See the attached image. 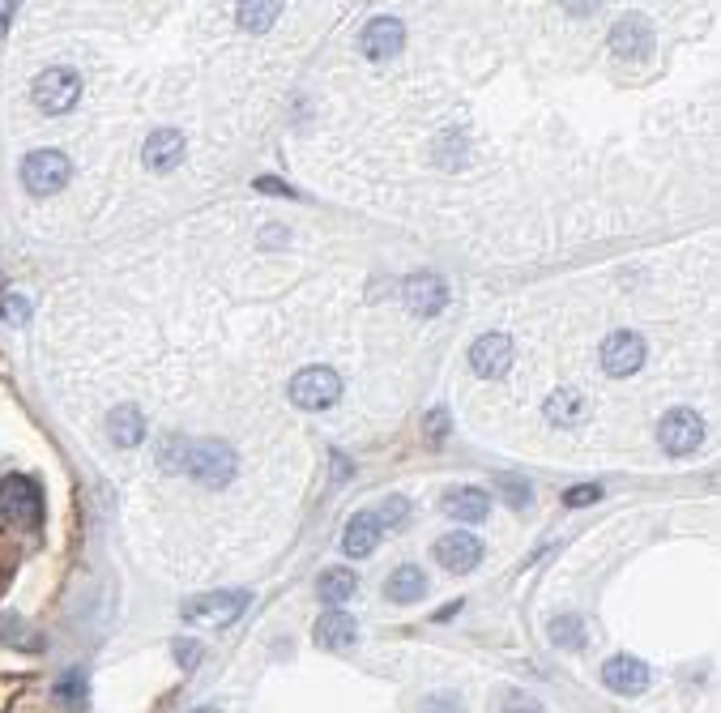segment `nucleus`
<instances>
[{
  "instance_id": "obj_3",
  "label": "nucleus",
  "mask_w": 721,
  "mask_h": 713,
  "mask_svg": "<svg viewBox=\"0 0 721 713\" xmlns=\"http://www.w3.org/2000/svg\"><path fill=\"white\" fill-rule=\"evenodd\" d=\"M73 176V163L60 150H30L22 158V184L30 197H52Z\"/></svg>"
},
{
  "instance_id": "obj_33",
  "label": "nucleus",
  "mask_w": 721,
  "mask_h": 713,
  "mask_svg": "<svg viewBox=\"0 0 721 713\" xmlns=\"http://www.w3.org/2000/svg\"><path fill=\"white\" fill-rule=\"evenodd\" d=\"M602 9V0H564V13L568 18H594Z\"/></svg>"
},
{
  "instance_id": "obj_11",
  "label": "nucleus",
  "mask_w": 721,
  "mask_h": 713,
  "mask_svg": "<svg viewBox=\"0 0 721 713\" xmlns=\"http://www.w3.org/2000/svg\"><path fill=\"white\" fill-rule=\"evenodd\" d=\"M436 560L448 568V573H470V568L483 560V543L470 530H448L436 543Z\"/></svg>"
},
{
  "instance_id": "obj_12",
  "label": "nucleus",
  "mask_w": 721,
  "mask_h": 713,
  "mask_svg": "<svg viewBox=\"0 0 721 713\" xmlns=\"http://www.w3.org/2000/svg\"><path fill=\"white\" fill-rule=\"evenodd\" d=\"M402 43H406V26L397 22V18L367 22V26H363V39H359V47H363L367 60H389V56L402 52Z\"/></svg>"
},
{
  "instance_id": "obj_17",
  "label": "nucleus",
  "mask_w": 721,
  "mask_h": 713,
  "mask_svg": "<svg viewBox=\"0 0 721 713\" xmlns=\"http://www.w3.org/2000/svg\"><path fill=\"white\" fill-rule=\"evenodd\" d=\"M184 150H188V141H184L180 129H154L150 141H146V167L150 171H171L184 158Z\"/></svg>"
},
{
  "instance_id": "obj_18",
  "label": "nucleus",
  "mask_w": 721,
  "mask_h": 713,
  "mask_svg": "<svg viewBox=\"0 0 721 713\" xmlns=\"http://www.w3.org/2000/svg\"><path fill=\"white\" fill-rule=\"evenodd\" d=\"M542 410H547V419H551L555 427H581V423L589 419V410H594V406H589L585 393H576V389H559V393H551L547 406H542Z\"/></svg>"
},
{
  "instance_id": "obj_27",
  "label": "nucleus",
  "mask_w": 721,
  "mask_h": 713,
  "mask_svg": "<svg viewBox=\"0 0 721 713\" xmlns=\"http://www.w3.org/2000/svg\"><path fill=\"white\" fill-rule=\"evenodd\" d=\"M495 491H500L512 509H525V504H530V496H534V487L525 483V479H517V474H495Z\"/></svg>"
},
{
  "instance_id": "obj_38",
  "label": "nucleus",
  "mask_w": 721,
  "mask_h": 713,
  "mask_svg": "<svg viewBox=\"0 0 721 713\" xmlns=\"http://www.w3.org/2000/svg\"><path fill=\"white\" fill-rule=\"evenodd\" d=\"M192 713H222V709H192Z\"/></svg>"
},
{
  "instance_id": "obj_15",
  "label": "nucleus",
  "mask_w": 721,
  "mask_h": 713,
  "mask_svg": "<svg viewBox=\"0 0 721 713\" xmlns=\"http://www.w3.org/2000/svg\"><path fill=\"white\" fill-rule=\"evenodd\" d=\"M107 436H111V445H120V449H137L141 440H146V415H141L133 402H120L107 415Z\"/></svg>"
},
{
  "instance_id": "obj_37",
  "label": "nucleus",
  "mask_w": 721,
  "mask_h": 713,
  "mask_svg": "<svg viewBox=\"0 0 721 713\" xmlns=\"http://www.w3.org/2000/svg\"><path fill=\"white\" fill-rule=\"evenodd\" d=\"M333 474H338V479H346V474H350V466H346L342 453H333Z\"/></svg>"
},
{
  "instance_id": "obj_23",
  "label": "nucleus",
  "mask_w": 721,
  "mask_h": 713,
  "mask_svg": "<svg viewBox=\"0 0 721 713\" xmlns=\"http://www.w3.org/2000/svg\"><path fill=\"white\" fill-rule=\"evenodd\" d=\"M316 590H320V598L329 602V607H338V602H346V598H355V590H359V577H355V568H325L320 573V581H316Z\"/></svg>"
},
{
  "instance_id": "obj_7",
  "label": "nucleus",
  "mask_w": 721,
  "mask_h": 713,
  "mask_svg": "<svg viewBox=\"0 0 721 713\" xmlns=\"http://www.w3.org/2000/svg\"><path fill=\"white\" fill-rule=\"evenodd\" d=\"M658 440H662V449L670 457H687V453H696L700 449V440H704V419L696 415V410H670V415L662 419L658 427Z\"/></svg>"
},
{
  "instance_id": "obj_8",
  "label": "nucleus",
  "mask_w": 721,
  "mask_h": 713,
  "mask_svg": "<svg viewBox=\"0 0 721 713\" xmlns=\"http://www.w3.org/2000/svg\"><path fill=\"white\" fill-rule=\"evenodd\" d=\"M640 363H645V338L632 334V329H619V334H611L602 342V372L606 376H632L640 372Z\"/></svg>"
},
{
  "instance_id": "obj_36",
  "label": "nucleus",
  "mask_w": 721,
  "mask_h": 713,
  "mask_svg": "<svg viewBox=\"0 0 721 713\" xmlns=\"http://www.w3.org/2000/svg\"><path fill=\"white\" fill-rule=\"evenodd\" d=\"M13 13H18V0H0V26H9Z\"/></svg>"
},
{
  "instance_id": "obj_34",
  "label": "nucleus",
  "mask_w": 721,
  "mask_h": 713,
  "mask_svg": "<svg viewBox=\"0 0 721 713\" xmlns=\"http://www.w3.org/2000/svg\"><path fill=\"white\" fill-rule=\"evenodd\" d=\"M427 436H431V440H444V436H448V415H444V410H431V415H427Z\"/></svg>"
},
{
  "instance_id": "obj_28",
  "label": "nucleus",
  "mask_w": 721,
  "mask_h": 713,
  "mask_svg": "<svg viewBox=\"0 0 721 713\" xmlns=\"http://www.w3.org/2000/svg\"><path fill=\"white\" fill-rule=\"evenodd\" d=\"M406 517H410L406 496H389V500H384L380 509H376V521H380V526H393V530H397V526H406Z\"/></svg>"
},
{
  "instance_id": "obj_25",
  "label": "nucleus",
  "mask_w": 721,
  "mask_h": 713,
  "mask_svg": "<svg viewBox=\"0 0 721 713\" xmlns=\"http://www.w3.org/2000/svg\"><path fill=\"white\" fill-rule=\"evenodd\" d=\"M551 641L559 649H581L585 645V624L576 620V615H559V620H551Z\"/></svg>"
},
{
  "instance_id": "obj_16",
  "label": "nucleus",
  "mask_w": 721,
  "mask_h": 713,
  "mask_svg": "<svg viewBox=\"0 0 721 713\" xmlns=\"http://www.w3.org/2000/svg\"><path fill=\"white\" fill-rule=\"evenodd\" d=\"M444 513L453 521H466V526H474V521H483L491 513V496L483 487H453L444 496Z\"/></svg>"
},
{
  "instance_id": "obj_22",
  "label": "nucleus",
  "mask_w": 721,
  "mask_h": 713,
  "mask_svg": "<svg viewBox=\"0 0 721 713\" xmlns=\"http://www.w3.org/2000/svg\"><path fill=\"white\" fill-rule=\"evenodd\" d=\"M235 18L248 35H265V30L282 18V0H239Z\"/></svg>"
},
{
  "instance_id": "obj_2",
  "label": "nucleus",
  "mask_w": 721,
  "mask_h": 713,
  "mask_svg": "<svg viewBox=\"0 0 721 713\" xmlns=\"http://www.w3.org/2000/svg\"><path fill=\"white\" fill-rule=\"evenodd\" d=\"M30 99H35L39 112L47 116H64V112H73L77 99H82V77H77L73 69H43L35 77V86H30Z\"/></svg>"
},
{
  "instance_id": "obj_13",
  "label": "nucleus",
  "mask_w": 721,
  "mask_h": 713,
  "mask_svg": "<svg viewBox=\"0 0 721 713\" xmlns=\"http://www.w3.org/2000/svg\"><path fill=\"white\" fill-rule=\"evenodd\" d=\"M602 684L611 692H619V696H640L649 688V667L640 658H632V654H619V658H611L602 667Z\"/></svg>"
},
{
  "instance_id": "obj_31",
  "label": "nucleus",
  "mask_w": 721,
  "mask_h": 713,
  "mask_svg": "<svg viewBox=\"0 0 721 713\" xmlns=\"http://www.w3.org/2000/svg\"><path fill=\"white\" fill-rule=\"evenodd\" d=\"M419 713H466V705H461L457 692H440V696H427V705Z\"/></svg>"
},
{
  "instance_id": "obj_26",
  "label": "nucleus",
  "mask_w": 721,
  "mask_h": 713,
  "mask_svg": "<svg viewBox=\"0 0 721 713\" xmlns=\"http://www.w3.org/2000/svg\"><path fill=\"white\" fill-rule=\"evenodd\" d=\"M52 696L64 705H82L86 701V671H64L52 684Z\"/></svg>"
},
{
  "instance_id": "obj_29",
  "label": "nucleus",
  "mask_w": 721,
  "mask_h": 713,
  "mask_svg": "<svg viewBox=\"0 0 721 713\" xmlns=\"http://www.w3.org/2000/svg\"><path fill=\"white\" fill-rule=\"evenodd\" d=\"M0 316H5L9 325H26L30 321V299L18 295V291H9L5 299H0Z\"/></svg>"
},
{
  "instance_id": "obj_14",
  "label": "nucleus",
  "mask_w": 721,
  "mask_h": 713,
  "mask_svg": "<svg viewBox=\"0 0 721 713\" xmlns=\"http://www.w3.org/2000/svg\"><path fill=\"white\" fill-rule=\"evenodd\" d=\"M402 299H406V308H410L414 316H436V312L448 304V287H444L436 274H414V278L406 282Z\"/></svg>"
},
{
  "instance_id": "obj_6",
  "label": "nucleus",
  "mask_w": 721,
  "mask_h": 713,
  "mask_svg": "<svg viewBox=\"0 0 721 713\" xmlns=\"http://www.w3.org/2000/svg\"><path fill=\"white\" fill-rule=\"evenodd\" d=\"M0 517L18 521V526H39L43 496L26 474H9V479H0Z\"/></svg>"
},
{
  "instance_id": "obj_20",
  "label": "nucleus",
  "mask_w": 721,
  "mask_h": 713,
  "mask_svg": "<svg viewBox=\"0 0 721 713\" xmlns=\"http://www.w3.org/2000/svg\"><path fill=\"white\" fill-rule=\"evenodd\" d=\"M355 637H359V624L350 620L346 611L320 615V624H316V645L320 649H346V645H355Z\"/></svg>"
},
{
  "instance_id": "obj_32",
  "label": "nucleus",
  "mask_w": 721,
  "mask_h": 713,
  "mask_svg": "<svg viewBox=\"0 0 721 713\" xmlns=\"http://www.w3.org/2000/svg\"><path fill=\"white\" fill-rule=\"evenodd\" d=\"M171 654H175V662H180L184 671H192V667L201 662V645H197V641H175V645H171Z\"/></svg>"
},
{
  "instance_id": "obj_19",
  "label": "nucleus",
  "mask_w": 721,
  "mask_h": 713,
  "mask_svg": "<svg viewBox=\"0 0 721 713\" xmlns=\"http://www.w3.org/2000/svg\"><path fill=\"white\" fill-rule=\"evenodd\" d=\"M380 543V521L376 513H359V517H350V526L342 534V551L350 560H363V556H372Z\"/></svg>"
},
{
  "instance_id": "obj_21",
  "label": "nucleus",
  "mask_w": 721,
  "mask_h": 713,
  "mask_svg": "<svg viewBox=\"0 0 721 713\" xmlns=\"http://www.w3.org/2000/svg\"><path fill=\"white\" fill-rule=\"evenodd\" d=\"M384 594H389L393 602H419L427 594V573L419 564H402V568H393L389 581H384Z\"/></svg>"
},
{
  "instance_id": "obj_5",
  "label": "nucleus",
  "mask_w": 721,
  "mask_h": 713,
  "mask_svg": "<svg viewBox=\"0 0 721 713\" xmlns=\"http://www.w3.org/2000/svg\"><path fill=\"white\" fill-rule=\"evenodd\" d=\"M342 398V380H338V372L333 368H303V372H295V380H291V402L299 406V410H329L333 402Z\"/></svg>"
},
{
  "instance_id": "obj_35",
  "label": "nucleus",
  "mask_w": 721,
  "mask_h": 713,
  "mask_svg": "<svg viewBox=\"0 0 721 713\" xmlns=\"http://www.w3.org/2000/svg\"><path fill=\"white\" fill-rule=\"evenodd\" d=\"M504 713H542V709H538V705H530V701H525L521 692H508V701H504Z\"/></svg>"
},
{
  "instance_id": "obj_1",
  "label": "nucleus",
  "mask_w": 721,
  "mask_h": 713,
  "mask_svg": "<svg viewBox=\"0 0 721 713\" xmlns=\"http://www.w3.org/2000/svg\"><path fill=\"white\" fill-rule=\"evenodd\" d=\"M180 449V466L205 487H222L235 479V453L218 440H175Z\"/></svg>"
},
{
  "instance_id": "obj_10",
  "label": "nucleus",
  "mask_w": 721,
  "mask_h": 713,
  "mask_svg": "<svg viewBox=\"0 0 721 713\" xmlns=\"http://www.w3.org/2000/svg\"><path fill=\"white\" fill-rule=\"evenodd\" d=\"M508 363H512V338H508V334H483V338L470 346V368L483 376V380L504 376Z\"/></svg>"
},
{
  "instance_id": "obj_9",
  "label": "nucleus",
  "mask_w": 721,
  "mask_h": 713,
  "mask_svg": "<svg viewBox=\"0 0 721 713\" xmlns=\"http://www.w3.org/2000/svg\"><path fill=\"white\" fill-rule=\"evenodd\" d=\"M611 52L619 60H640L653 52V26L645 13H628V18H619L615 30H611Z\"/></svg>"
},
{
  "instance_id": "obj_4",
  "label": "nucleus",
  "mask_w": 721,
  "mask_h": 713,
  "mask_svg": "<svg viewBox=\"0 0 721 713\" xmlns=\"http://www.w3.org/2000/svg\"><path fill=\"white\" fill-rule=\"evenodd\" d=\"M248 607V590H222V594H205V598H192L180 607V615L192 628H227L235 624Z\"/></svg>"
},
{
  "instance_id": "obj_24",
  "label": "nucleus",
  "mask_w": 721,
  "mask_h": 713,
  "mask_svg": "<svg viewBox=\"0 0 721 713\" xmlns=\"http://www.w3.org/2000/svg\"><path fill=\"white\" fill-rule=\"evenodd\" d=\"M0 641L13 645V649H30V654L43 645L39 637H30V624L22 620V615H0Z\"/></svg>"
},
{
  "instance_id": "obj_30",
  "label": "nucleus",
  "mask_w": 721,
  "mask_h": 713,
  "mask_svg": "<svg viewBox=\"0 0 721 713\" xmlns=\"http://www.w3.org/2000/svg\"><path fill=\"white\" fill-rule=\"evenodd\" d=\"M594 500H602V487H598V483H581V487L564 491V504H568V509H585V504H594Z\"/></svg>"
}]
</instances>
